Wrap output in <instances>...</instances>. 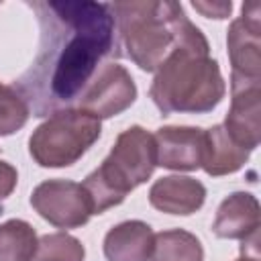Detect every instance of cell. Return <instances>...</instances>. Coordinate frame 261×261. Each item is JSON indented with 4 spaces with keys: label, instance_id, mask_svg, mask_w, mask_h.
Instances as JSON below:
<instances>
[{
    "label": "cell",
    "instance_id": "6da1fadb",
    "mask_svg": "<svg viewBox=\"0 0 261 261\" xmlns=\"http://www.w3.org/2000/svg\"><path fill=\"white\" fill-rule=\"evenodd\" d=\"M41 41L29 69L14 82L33 116H51L80 104L98 71L120 57V37L106 2L27 0Z\"/></svg>",
    "mask_w": 261,
    "mask_h": 261
},
{
    "label": "cell",
    "instance_id": "3957f363",
    "mask_svg": "<svg viewBox=\"0 0 261 261\" xmlns=\"http://www.w3.org/2000/svg\"><path fill=\"white\" fill-rule=\"evenodd\" d=\"M157 165L155 139L141 126L122 130L98 169H94L82 184L88 194L92 214L118 206L130 190L147 181Z\"/></svg>",
    "mask_w": 261,
    "mask_h": 261
},
{
    "label": "cell",
    "instance_id": "8fae6325",
    "mask_svg": "<svg viewBox=\"0 0 261 261\" xmlns=\"http://www.w3.org/2000/svg\"><path fill=\"white\" fill-rule=\"evenodd\" d=\"M206 198V188L186 175H169L157 179L149 190V202L153 208L167 214H192Z\"/></svg>",
    "mask_w": 261,
    "mask_h": 261
},
{
    "label": "cell",
    "instance_id": "8992f818",
    "mask_svg": "<svg viewBox=\"0 0 261 261\" xmlns=\"http://www.w3.org/2000/svg\"><path fill=\"white\" fill-rule=\"evenodd\" d=\"M33 208L59 228H77L92 216V206L82 184L69 179H49L31 194Z\"/></svg>",
    "mask_w": 261,
    "mask_h": 261
},
{
    "label": "cell",
    "instance_id": "9a60e30c",
    "mask_svg": "<svg viewBox=\"0 0 261 261\" xmlns=\"http://www.w3.org/2000/svg\"><path fill=\"white\" fill-rule=\"evenodd\" d=\"M202 257L200 241L188 230H163L153 239L151 261H202Z\"/></svg>",
    "mask_w": 261,
    "mask_h": 261
},
{
    "label": "cell",
    "instance_id": "5bb4252c",
    "mask_svg": "<svg viewBox=\"0 0 261 261\" xmlns=\"http://www.w3.org/2000/svg\"><path fill=\"white\" fill-rule=\"evenodd\" d=\"M249 153L245 147H241L222 124H214L212 128L204 130V157L202 167L208 175L218 177L232 173L245 165L249 159Z\"/></svg>",
    "mask_w": 261,
    "mask_h": 261
},
{
    "label": "cell",
    "instance_id": "ac0fdd59",
    "mask_svg": "<svg viewBox=\"0 0 261 261\" xmlns=\"http://www.w3.org/2000/svg\"><path fill=\"white\" fill-rule=\"evenodd\" d=\"M29 106L22 96L12 88L0 84V137L12 135L29 120Z\"/></svg>",
    "mask_w": 261,
    "mask_h": 261
},
{
    "label": "cell",
    "instance_id": "5b68a950",
    "mask_svg": "<svg viewBox=\"0 0 261 261\" xmlns=\"http://www.w3.org/2000/svg\"><path fill=\"white\" fill-rule=\"evenodd\" d=\"M100 118L84 110L51 114L29 139V153L41 167L73 165L100 137Z\"/></svg>",
    "mask_w": 261,
    "mask_h": 261
},
{
    "label": "cell",
    "instance_id": "30bf717a",
    "mask_svg": "<svg viewBox=\"0 0 261 261\" xmlns=\"http://www.w3.org/2000/svg\"><path fill=\"white\" fill-rule=\"evenodd\" d=\"M157 165L167 169L194 171L202 167L204 130L194 126H161L155 135Z\"/></svg>",
    "mask_w": 261,
    "mask_h": 261
},
{
    "label": "cell",
    "instance_id": "277c9868",
    "mask_svg": "<svg viewBox=\"0 0 261 261\" xmlns=\"http://www.w3.org/2000/svg\"><path fill=\"white\" fill-rule=\"evenodd\" d=\"M163 114L210 112L224 96L218 63L204 55L175 53L159 69L149 90Z\"/></svg>",
    "mask_w": 261,
    "mask_h": 261
},
{
    "label": "cell",
    "instance_id": "ffe728a7",
    "mask_svg": "<svg viewBox=\"0 0 261 261\" xmlns=\"http://www.w3.org/2000/svg\"><path fill=\"white\" fill-rule=\"evenodd\" d=\"M196 10H200L204 16L208 18H226V14L230 12L232 4L230 2H220V4H206V2H194L192 4Z\"/></svg>",
    "mask_w": 261,
    "mask_h": 261
},
{
    "label": "cell",
    "instance_id": "d6986e66",
    "mask_svg": "<svg viewBox=\"0 0 261 261\" xmlns=\"http://www.w3.org/2000/svg\"><path fill=\"white\" fill-rule=\"evenodd\" d=\"M14 186H16V169L10 163L0 161V202L12 194Z\"/></svg>",
    "mask_w": 261,
    "mask_h": 261
},
{
    "label": "cell",
    "instance_id": "9c48e42d",
    "mask_svg": "<svg viewBox=\"0 0 261 261\" xmlns=\"http://www.w3.org/2000/svg\"><path fill=\"white\" fill-rule=\"evenodd\" d=\"M259 2L243 6V16L230 24L228 55L232 73L243 77H261V39H259Z\"/></svg>",
    "mask_w": 261,
    "mask_h": 261
},
{
    "label": "cell",
    "instance_id": "e0dca14e",
    "mask_svg": "<svg viewBox=\"0 0 261 261\" xmlns=\"http://www.w3.org/2000/svg\"><path fill=\"white\" fill-rule=\"evenodd\" d=\"M84 255L86 251L75 237L53 232L37 241V249L31 261H84Z\"/></svg>",
    "mask_w": 261,
    "mask_h": 261
},
{
    "label": "cell",
    "instance_id": "7a4b0ae2",
    "mask_svg": "<svg viewBox=\"0 0 261 261\" xmlns=\"http://www.w3.org/2000/svg\"><path fill=\"white\" fill-rule=\"evenodd\" d=\"M110 10L126 55L143 71H157L175 53L208 57V41L177 2H114Z\"/></svg>",
    "mask_w": 261,
    "mask_h": 261
},
{
    "label": "cell",
    "instance_id": "4fadbf2b",
    "mask_svg": "<svg viewBox=\"0 0 261 261\" xmlns=\"http://www.w3.org/2000/svg\"><path fill=\"white\" fill-rule=\"evenodd\" d=\"M153 230L141 220H126L110 228L104 239L108 261H149L153 253Z\"/></svg>",
    "mask_w": 261,
    "mask_h": 261
},
{
    "label": "cell",
    "instance_id": "2e32d148",
    "mask_svg": "<svg viewBox=\"0 0 261 261\" xmlns=\"http://www.w3.org/2000/svg\"><path fill=\"white\" fill-rule=\"evenodd\" d=\"M37 249V234L24 220L0 224V261H31Z\"/></svg>",
    "mask_w": 261,
    "mask_h": 261
},
{
    "label": "cell",
    "instance_id": "ba28073f",
    "mask_svg": "<svg viewBox=\"0 0 261 261\" xmlns=\"http://www.w3.org/2000/svg\"><path fill=\"white\" fill-rule=\"evenodd\" d=\"M259 80L261 77H243L237 73L230 75L232 102L222 126L247 151H253L259 145Z\"/></svg>",
    "mask_w": 261,
    "mask_h": 261
},
{
    "label": "cell",
    "instance_id": "44dd1931",
    "mask_svg": "<svg viewBox=\"0 0 261 261\" xmlns=\"http://www.w3.org/2000/svg\"><path fill=\"white\" fill-rule=\"evenodd\" d=\"M237 261H259V259H253V257H241V259H237Z\"/></svg>",
    "mask_w": 261,
    "mask_h": 261
},
{
    "label": "cell",
    "instance_id": "52a82bcc",
    "mask_svg": "<svg viewBox=\"0 0 261 261\" xmlns=\"http://www.w3.org/2000/svg\"><path fill=\"white\" fill-rule=\"evenodd\" d=\"M137 98L130 73L118 63H106L80 100V110L96 118H110L126 110Z\"/></svg>",
    "mask_w": 261,
    "mask_h": 261
},
{
    "label": "cell",
    "instance_id": "7c38bea8",
    "mask_svg": "<svg viewBox=\"0 0 261 261\" xmlns=\"http://www.w3.org/2000/svg\"><path fill=\"white\" fill-rule=\"evenodd\" d=\"M212 230L220 239H247L259 230V202L247 192L228 196L216 212Z\"/></svg>",
    "mask_w": 261,
    "mask_h": 261
}]
</instances>
